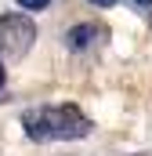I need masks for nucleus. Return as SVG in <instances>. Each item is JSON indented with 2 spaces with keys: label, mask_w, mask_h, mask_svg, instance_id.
Masks as SVG:
<instances>
[{
  "label": "nucleus",
  "mask_w": 152,
  "mask_h": 156,
  "mask_svg": "<svg viewBox=\"0 0 152 156\" xmlns=\"http://www.w3.org/2000/svg\"><path fill=\"white\" fill-rule=\"evenodd\" d=\"M22 127L33 142H76L91 134V120L80 113V105H36L22 113Z\"/></svg>",
  "instance_id": "nucleus-1"
},
{
  "label": "nucleus",
  "mask_w": 152,
  "mask_h": 156,
  "mask_svg": "<svg viewBox=\"0 0 152 156\" xmlns=\"http://www.w3.org/2000/svg\"><path fill=\"white\" fill-rule=\"evenodd\" d=\"M36 40V26L26 15H4L0 18V58H22Z\"/></svg>",
  "instance_id": "nucleus-2"
},
{
  "label": "nucleus",
  "mask_w": 152,
  "mask_h": 156,
  "mask_svg": "<svg viewBox=\"0 0 152 156\" xmlns=\"http://www.w3.org/2000/svg\"><path fill=\"white\" fill-rule=\"evenodd\" d=\"M105 26L102 22H83V26H73L69 33H65V44L73 47V51H87V47H94L98 40H105Z\"/></svg>",
  "instance_id": "nucleus-3"
},
{
  "label": "nucleus",
  "mask_w": 152,
  "mask_h": 156,
  "mask_svg": "<svg viewBox=\"0 0 152 156\" xmlns=\"http://www.w3.org/2000/svg\"><path fill=\"white\" fill-rule=\"evenodd\" d=\"M18 4H22L26 11H40V7H47L51 0H18Z\"/></svg>",
  "instance_id": "nucleus-4"
},
{
  "label": "nucleus",
  "mask_w": 152,
  "mask_h": 156,
  "mask_svg": "<svg viewBox=\"0 0 152 156\" xmlns=\"http://www.w3.org/2000/svg\"><path fill=\"white\" fill-rule=\"evenodd\" d=\"M87 4H94V7H112L116 0H87Z\"/></svg>",
  "instance_id": "nucleus-5"
},
{
  "label": "nucleus",
  "mask_w": 152,
  "mask_h": 156,
  "mask_svg": "<svg viewBox=\"0 0 152 156\" xmlns=\"http://www.w3.org/2000/svg\"><path fill=\"white\" fill-rule=\"evenodd\" d=\"M0 87H4V66H0Z\"/></svg>",
  "instance_id": "nucleus-6"
},
{
  "label": "nucleus",
  "mask_w": 152,
  "mask_h": 156,
  "mask_svg": "<svg viewBox=\"0 0 152 156\" xmlns=\"http://www.w3.org/2000/svg\"><path fill=\"white\" fill-rule=\"evenodd\" d=\"M138 4H152V0H138Z\"/></svg>",
  "instance_id": "nucleus-7"
}]
</instances>
